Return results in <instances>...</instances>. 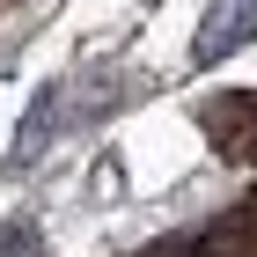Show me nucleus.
<instances>
[{
	"mask_svg": "<svg viewBox=\"0 0 257 257\" xmlns=\"http://www.w3.org/2000/svg\"><path fill=\"white\" fill-rule=\"evenodd\" d=\"M206 133H213L220 155H250L257 147V96L250 88H228L220 103H206Z\"/></svg>",
	"mask_w": 257,
	"mask_h": 257,
	"instance_id": "nucleus-1",
	"label": "nucleus"
},
{
	"mask_svg": "<svg viewBox=\"0 0 257 257\" xmlns=\"http://www.w3.org/2000/svg\"><path fill=\"white\" fill-rule=\"evenodd\" d=\"M242 37H257V0H220L213 22H206V37H198V59H220Z\"/></svg>",
	"mask_w": 257,
	"mask_h": 257,
	"instance_id": "nucleus-2",
	"label": "nucleus"
},
{
	"mask_svg": "<svg viewBox=\"0 0 257 257\" xmlns=\"http://www.w3.org/2000/svg\"><path fill=\"white\" fill-rule=\"evenodd\" d=\"M0 257H37V228L30 220H8L0 228Z\"/></svg>",
	"mask_w": 257,
	"mask_h": 257,
	"instance_id": "nucleus-3",
	"label": "nucleus"
}]
</instances>
